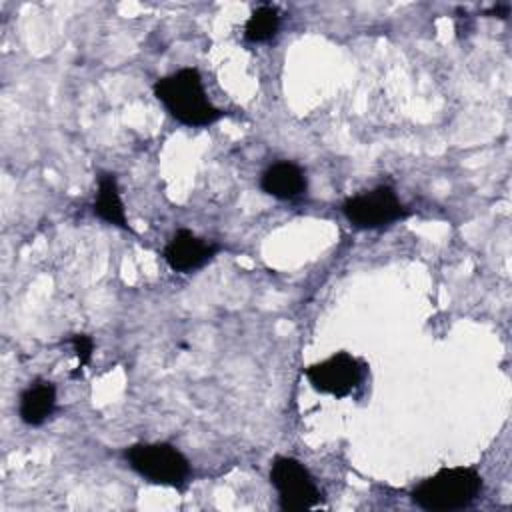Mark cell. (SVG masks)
<instances>
[{"instance_id":"9","label":"cell","mask_w":512,"mask_h":512,"mask_svg":"<svg viewBox=\"0 0 512 512\" xmlns=\"http://www.w3.org/2000/svg\"><path fill=\"white\" fill-rule=\"evenodd\" d=\"M56 410V386L48 380H34L20 394L18 416L26 426H42Z\"/></svg>"},{"instance_id":"7","label":"cell","mask_w":512,"mask_h":512,"mask_svg":"<svg viewBox=\"0 0 512 512\" xmlns=\"http://www.w3.org/2000/svg\"><path fill=\"white\" fill-rule=\"evenodd\" d=\"M218 250H220V244L208 242L196 236L194 232L180 228L168 240L164 248V260L174 272L188 274L192 270L202 268L206 262H210Z\"/></svg>"},{"instance_id":"5","label":"cell","mask_w":512,"mask_h":512,"mask_svg":"<svg viewBox=\"0 0 512 512\" xmlns=\"http://www.w3.org/2000/svg\"><path fill=\"white\" fill-rule=\"evenodd\" d=\"M270 482L278 492L282 510H306L316 506L322 498L310 470L292 456H276L272 460Z\"/></svg>"},{"instance_id":"12","label":"cell","mask_w":512,"mask_h":512,"mask_svg":"<svg viewBox=\"0 0 512 512\" xmlns=\"http://www.w3.org/2000/svg\"><path fill=\"white\" fill-rule=\"evenodd\" d=\"M76 352V358H78V368H84L90 358H92V352H94V340L88 336V334H72L70 340H68Z\"/></svg>"},{"instance_id":"6","label":"cell","mask_w":512,"mask_h":512,"mask_svg":"<svg viewBox=\"0 0 512 512\" xmlns=\"http://www.w3.org/2000/svg\"><path fill=\"white\" fill-rule=\"evenodd\" d=\"M362 374V362L350 352H336L326 360L304 368V376L316 392L336 398L350 396L362 382Z\"/></svg>"},{"instance_id":"4","label":"cell","mask_w":512,"mask_h":512,"mask_svg":"<svg viewBox=\"0 0 512 512\" xmlns=\"http://www.w3.org/2000/svg\"><path fill=\"white\" fill-rule=\"evenodd\" d=\"M344 218L360 230H380L408 216V208L400 202L392 186H376L372 190L348 196L342 202Z\"/></svg>"},{"instance_id":"1","label":"cell","mask_w":512,"mask_h":512,"mask_svg":"<svg viewBox=\"0 0 512 512\" xmlns=\"http://www.w3.org/2000/svg\"><path fill=\"white\" fill-rule=\"evenodd\" d=\"M152 92L166 112L184 126H210L226 114L210 102L202 76L194 66H186L158 78L152 84Z\"/></svg>"},{"instance_id":"13","label":"cell","mask_w":512,"mask_h":512,"mask_svg":"<svg viewBox=\"0 0 512 512\" xmlns=\"http://www.w3.org/2000/svg\"><path fill=\"white\" fill-rule=\"evenodd\" d=\"M508 12H510V4H508V2H504V4H496V6H492V10H490L488 14H494V16H498V18H506V16H508Z\"/></svg>"},{"instance_id":"8","label":"cell","mask_w":512,"mask_h":512,"mask_svg":"<svg viewBox=\"0 0 512 512\" xmlns=\"http://www.w3.org/2000/svg\"><path fill=\"white\" fill-rule=\"evenodd\" d=\"M260 188L276 200H296L306 194L308 180L304 170L294 162H276L268 166L260 176Z\"/></svg>"},{"instance_id":"10","label":"cell","mask_w":512,"mask_h":512,"mask_svg":"<svg viewBox=\"0 0 512 512\" xmlns=\"http://www.w3.org/2000/svg\"><path fill=\"white\" fill-rule=\"evenodd\" d=\"M92 212L106 224H112V226L132 232L128 218H126V210H124V202L120 196L116 174L100 172L98 190H96V196L92 202Z\"/></svg>"},{"instance_id":"3","label":"cell","mask_w":512,"mask_h":512,"mask_svg":"<svg viewBox=\"0 0 512 512\" xmlns=\"http://www.w3.org/2000/svg\"><path fill=\"white\" fill-rule=\"evenodd\" d=\"M128 466L158 486L182 488L190 476L188 458L168 442H138L124 450Z\"/></svg>"},{"instance_id":"11","label":"cell","mask_w":512,"mask_h":512,"mask_svg":"<svg viewBox=\"0 0 512 512\" xmlns=\"http://www.w3.org/2000/svg\"><path fill=\"white\" fill-rule=\"evenodd\" d=\"M280 30V12L272 4H262L252 10L244 24V38L252 44L270 42Z\"/></svg>"},{"instance_id":"2","label":"cell","mask_w":512,"mask_h":512,"mask_svg":"<svg viewBox=\"0 0 512 512\" xmlns=\"http://www.w3.org/2000/svg\"><path fill=\"white\" fill-rule=\"evenodd\" d=\"M484 488V480L478 470L470 466L442 468L430 478L422 480L410 492V500L430 512H450L470 506Z\"/></svg>"}]
</instances>
